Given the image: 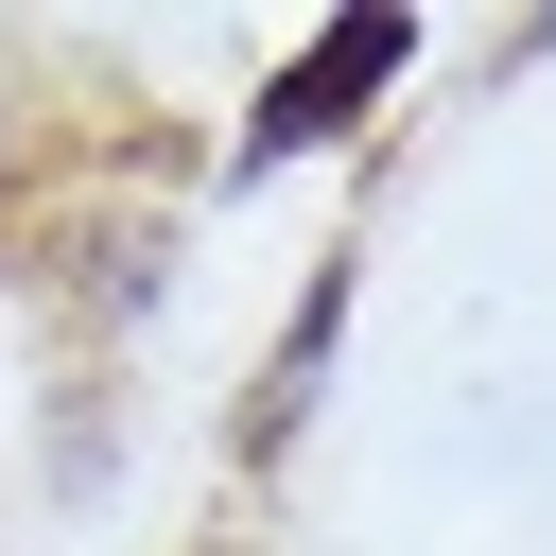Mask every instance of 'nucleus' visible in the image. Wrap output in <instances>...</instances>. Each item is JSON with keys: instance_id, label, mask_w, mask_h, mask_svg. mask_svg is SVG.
<instances>
[{"instance_id": "1", "label": "nucleus", "mask_w": 556, "mask_h": 556, "mask_svg": "<svg viewBox=\"0 0 556 556\" xmlns=\"http://www.w3.org/2000/svg\"><path fill=\"white\" fill-rule=\"evenodd\" d=\"M382 70H400V17H330V35L295 52V87L261 104V156H295V139H330V122H348V104L382 87Z\"/></svg>"}]
</instances>
